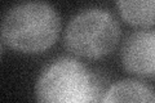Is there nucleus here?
<instances>
[{
  "label": "nucleus",
  "instance_id": "obj_1",
  "mask_svg": "<svg viewBox=\"0 0 155 103\" xmlns=\"http://www.w3.org/2000/svg\"><path fill=\"white\" fill-rule=\"evenodd\" d=\"M60 16L49 3L28 0L12 7L3 17L2 41L23 54H39L60 36Z\"/></svg>",
  "mask_w": 155,
  "mask_h": 103
},
{
  "label": "nucleus",
  "instance_id": "obj_2",
  "mask_svg": "<svg viewBox=\"0 0 155 103\" xmlns=\"http://www.w3.org/2000/svg\"><path fill=\"white\" fill-rule=\"evenodd\" d=\"M105 92L102 80L83 63L70 57H61L51 62L35 84V95L39 102H98Z\"/></svg>",
  "mask_w": 155,
  "mask_h": 103
},
{
  "label": "nucleus",
  "instance_id": "obj_6",
  "mask_svg": "<svg viewBox=\"0 0 155 103\" xmlns=\"http://www.w3.org/2000/svg\"><path fill=\"white\" fill-rule=\"evenodd\" d=\"M116 7L130 26L146 28L155 24V0H116Z\"/></svg>",
  "mask_w": 155,
  "mask_h": 103
},
{
  "label": "nucleus",
  "instance_id": "obj_3",
  "mask_svg": "<svg viewBox=\"0 0 155 103\" xmlns=\"http://www.w3.org/2000/svg\"><path fill=\"white\" fill-rule=\"evenodd\" d=\"M120 39V27L101 8H88L76 14L65 31V45L75 56L98 60L110 54Z\"/></svg>",
  "mask_w": 155,
  "mask_h": 103
},
{
  "label": "nucleus",
  "instance_id": "obj_4",
  "mask_svg": "<svg viewBox=\"0 0 155 103\" xmlns=\"http://www.w3.org/2000/svg\"><path fill=\"white\" fill-rule=\"evenodd\" d=\"M123 67L129 73L155 77V31H136L125 39L120 50Z\"/></svg>",
  "mask_w": 155,
  "mask_h": 103
},
{
  "label": "nucleus",
  "instance_id": "obj_5",
  "mask_svg": "<svg viewBox=\"0 0 155 103\" xmlns=\"http://www.w3.org/2000/svg\"><path fill=\"white\" fill-rule=\"evenodd\" d=\"M101 102H155V92L136 80H122L106 89Z\"/></svg>",
  "mask_w": 155,
  "mask_h": 103
}]
</instances>
